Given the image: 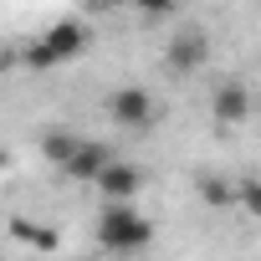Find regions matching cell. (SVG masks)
<instances>
[{
    "instance_id": "obj_1",
    "label": "cell",
    "mask_w": 261,
    "mask_h": 261,
    "mask_svg": "<svg viewBox=\"0 0 261 261\" xmlns=\"http://www.w3.org/2000/svg\"><path fill=\"white\" fill-rule=\"evenodd\" d=\"M87 46V26L77 21V16H67V21H57V26H46V36H36L26 51H21V62L31 67V72H51V67H62V62H72L77 51Z\"/></svg>"
},
{
    "instance_id": "obj_2",
    "label": "cell",
    "mask_w": 261,
    "mask_h": 261,
    "mask_svg": "<svg viewBox=\"0 0 261 261\" xmlns=\"http://www.w3.org/2000/svg\"><path fill=\"white\" fill-rule=\"evenodd\" d=\"M97 241L108 246V251H144V246H154V220H144L134 205H108L102 215H97Z\"/></svg>"
},
{
    "instance_id": "obj_3",
    "label": "cell",
    "mask_w": 261,
    "mask_h": 261,
    "mask_svg": "<svg viewBox=\"0 0 261 261\" xmlns=\"http://www.w3.org/2000/svg\"><path fill=\"white\" fill-rule=\"evenodd\" d=\"M108 118H113V123H123V128H154L159 102H154V92H149V87H118V92L108 97Z\"/></svg>"
},
{
    "instance_id": "obj_4",
    "label": "cell",
    "mask_w": 261,
    "mask_h": 261,
    "mask_svg": "<svg viewBox=\"0 0 261 261\" xmlns=\"http://www.w3.org/2000/svg\"><path fill=\"white\" fill-rule=\"evenodd\" d=\"M205 57H210V41H205V31H179L174 41H169V51H164V62H169V72H200L205 67Z\"/></svg>"
},
{
    "instance_id": "obj_5",
    "label": "cell",
    "mask_w": 261,
    "mask_h": 261,
    "mask_svg": "<svg viewBox=\"0 0 261 261\" xmlns=\"http://www.w3.org/2000/svg\"><path fill=\"white\" fill-rule=\"evenodd\" d=\"M210 113H215V123H225V128H230V123H246V118H251V92H246V82H236V77L220 82V87L210 92Z\"/></svg>"
},
{
    "instance_id": "obj_6",
    "label": "cell",
    "mask_w": 261,
    "mask_h": 261,
    "mask_svg": "<svg viewBox=\"0 0 261 261\" xmlns=\"http://www.w3.org/2000/svg\"><path fill=\"white\" fill-rule=\"evenodd\" d=\"M139 185H144V174H139L134 164H118V159L97 174V190H102V200H108V205H128V200L139 195Z\"/></svg>"
},
{
    "instance_id": "obj_7",
    "label": "cell",
    "mask_w": 261,
    "mask_h": 261,
    "mask_svg": "<svg viewBox=\"0 0 261 261\" xmlns=\"http://www.w3.org/2000/svg\"><path fill=\"white\" fill-rule=\"evenodd\" d=\"M108 164H113V154H108L102 144H92V139H87V144L77 149V159H72L62 174H67V179H87V185H97V174H102Z\"/></svg>"
},
{
    "instance_id": "obj_8",
    "label": "cell",
    "mask_w": 261,
    "mask_h": 261,
    "mask_svg": "<svg viewBox=\"0 0 261 261\" xmlns=\"http://www.w3.org/2000/svg\"><path fill=\"white\" fill-rule=\"evenodd\" d=\"M82 144H87L82 134H67V128H51V134L41 139V154H46V159H51L57 169H67V164L77 159V149H82Z\"/></svg>"
},
{
    "instance_id": "obj_9",
    "label": "cell",
    "mask_w": 261,
    "mask_h": 261,
    "mask_svg": "<svg viewBox=\"0 0 261 261\" xmlns=\"http://www.w3.org/2000/svg\"><path fill=\"white\" fill-rule=\"evenodd\" d=\"M11 230H16L21 241H31L36 251H51V246H57V230H46V225H36V220H11Z\"/></svg>"
},
{
    "instance_id": "obj_10",
    "label": "cell",
    "mask_w": 261,
    "mask_h": 261,
    "mask_svg": "<svg viewBox=\"0 0 261 261\" xmlns=\"http://www.w3.org/2000/svg\"><path fill=\"white\" fill-rule=\"evenodd\" d=\"M236 205H241L246 215H256V220H261V179H256V174L236 179Z\"/></svg>"
},
{
    "instance_id": "obj_11",
    "label": "cell",
    "mask_w": 261,
    "mask_h": 261,
    "mask_svg": "<svg viewBox=\"0 0 261 261\" xmlns=\"http://www.w3.org/2000/svg\"><path fill=\"white\" fill-rule=\"evenodd\" d=\"M200 195H205L215 210H230V205H236V185H225V179H200Z\"/></svg>"
}]
</instances>
